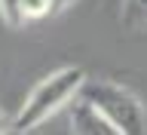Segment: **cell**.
<instances>
[{"instance_id":"6","label":"cell","mask_w":147,"mask_h":135,"mask_svg":"<svg viewBox=\"0 0 147 135\" xmlns=\"http://www.w3.org/2000/svg\"><path fill=\"white\" fill-rule=\"evenodd\" d=\"M6 129H9V120L3 117V111H0V132H6Z\"/></svg>"},{"instance_id":"2","label":"cell","mask_w":147,"mask_h":135,"mask_svg":"<svg viewBox=\"0 0 147 135\" xmlns=\"http://www.w3.org/2000/svg\"><path fill=\"white\" fill-rule=\"evenodd\" d=\"M80 98L104 114L110 120V126L117 129V135H141L147 132V111L132 89L119 86L113 80H98V77H86L77 92Z\"/></svg>"},{"instance_id":"4","label":"cell","mask_w":147,"mask_h":135,"mask_svg":"<svg viewBox=\"0 0 147 135\" xmlns=\"http://www.w3.org/2000/svg\"><path fill=\"white\" fill-rule=\"evenodd\" d=\"M71 129L77 135H117V129L110 126V120L95 104L80 98V95H77V104L71 111Z\"/></svg>"},{"instance_id":"3","label":"cell","mask_w":147,"mask_h":135,"mask_svg":"<svg viewBox=\"0 0 147 135\" xmlns=\"http://www.w3.org/2000/svg\"><path fill=\"white\" fill-rule=\"evenodd\" d=\"M71 3L74 0H0V18L9 28H25V25L55 18Z\"/></svg>"},{"instance_id":"5","label":"cell","mask_w":147,"mask_h":135,"mask_svg":"<svg viewBox=\"0 0 147 135\" xmlns=\"http://www.w3.org/2000/svg\"><path fill=\"white\" fill-rule=\"evenodd\" d=\"M119 22L126 31H147V0H123Z\"/></svg>"},{"instance_id":"1","label":"cell","mask_w":147,"mask_h":135,"mask_svg":"<svg viewBox=\"0 0 147 135\" xmlns=\"http://www.w3.org/2000/svg\"><path fill=\"white\" fill-rule=\"evenodd\" d=\"M83 80H86V71L77 68V64H67V68H58L49 77L37 83L31 95L25 98L22 111L16 114V120H9V129L12 132H31L37 129L43 120H49L58 108H64L67 101L77 98Z\"/></svg>"}]
</instances>
